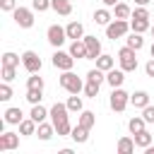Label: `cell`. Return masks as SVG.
<instances>
[{
  "label": "cell",
  "instance_id": "obj_1",
  "mask_svg": "<svg viewBox=\"0 0 154 154\" xmlns=\"http://www.w3.org/2000/svg\"><path fill=\"white\" fill-rule=\"evenodd\" d=\"M70 108H67V103H53L51 106V123L55 125V132H58V137H70V132H72V128H70Z\"/></svg>",
  "mask_w": 154,
  "mask_h": 154
},
{
  "label": "cell",
  "instance_id": "obj_2",
  "mask_svg": "<svg viewBox=\"0 0 154 154\" xmlns=\"http://www.w3.org/2000/svg\"><path fill=\"white\" fill-rule=\"evenodd\" d=\"M118 63H120V70L135 72V70H137V51L130 48V46H123V48L118 51Z\"/></svg>",
  "mask_w": 154,
  "mask_h": 154
},
{
  "label": "cell",
  "instance_id": "obj_3",
  "mask_svg": "<svg viewBox=\"0 0 154 154\" xmlns=\"http://www.w3.org/2000/svg\"><path fill=\"white\" fill-rule=\"evenodd\" d=\"M60 87L67 91V94H79V91H84V84H82V79L72 72V70H65L63 75H60Z\"/></svg>",
  "mask_w": 154,
  "mask_h": 154
},
{
  "label": "cell",
  "instance_id": "obj_4",
  "mask_svg": "<svg viewBox=\"0 0 154 154\" xmlns=\"http://www.w3.org/2000/svg\"><path fill=\"white\" fill-rule=\"evenodd\" d=\"M128 103H130V94L125 91V89H120V87H116L113 91H111V99H108V106L116 111V113H120V111H125L128 108Z\"/></svg>",
  "mask_w": 154,
  "mask_h": 154
},
{
  "label": "cell",
  "instance_id": "obj_5",
  "mask_svg": "<svg viewBox=\"0 0 154 154\" xmlns=\"http://www.w3.org/2000/svg\"><path fill=\"white\" fill-rule=\"evenodd\" d=\"M128 31H130L128 19H116V17H113V22H111V24H106V36H108L111 41H116V38L125 36Z\"/></svg>",
  "mask_w": 154,
  "mask_h": 154
},
{
  "label": "cell",
  "instance_id": "obj_6",
  "mask_svg": "<svg viewBox=\"0 0 154 154\" xmlns=\"http://www.w3.org/2000/svg\"><path fill=\"white\" fill-rule=\"evenodd\" d=\"M12 17H14V24L17 26H22V29H31L34 26V10H29V7H17L14 12H12Z\"/></svg>",
  "mask_w": 154,
  "mask_h": 154
},
{
  "label": "cell",
  "instance_id": "obj_7",
  "mask_svg": "<svg viewBox=\"0 0 154 154\" xmlns=\"http://www.w3.org/2000/svg\"><path fill=\"white\" fill-rule=\"evenodd\" d=\"M46 38H48V43H51L53 48H60V46L65 43V38H67V31H65L60 24H51V26L46 29Z\"/></svg>",
  "mask_w": 154,
  "mask_h": 154
},
{
  "label": "cell",
  "instance_id": "obj_8",
  "mask_svg": "<svg viewBox=\"0 0 154 154\" xmlns=\"http://www.w3.org/2000/svg\"><path fill=\"white\" fill-rule=\"evenodd\" d=\"M22 65H24V70L29 72V75H34V72H41V58H38V53L36 51H24L22 53Z\"/></svg>",
  "mask_w": 154,
  "mask_h": 154
},
{
  "label": "cell",
  "instance_id": "obj_9",
  "mask_svg": "<svg viewBox=\"0 0 154 154\" xmlns=\"http://www.w3.org/2000/svg\"><path fill=\"white\" fill-rule=\"evenodd\" d=\"M72 65H75V58H72V53H70V51L65 53V51H60V48H58V51L53 53V67H58V70H63V72H65V70H72Z\"/></svg>",
  "mask_w": 154,
  "mask_h": 154
},
{
  "label": "cell",
  "instance_id": "obj_10",
  "mask_svg": "<svg viewBox=\"0 0 154 154\" xmlns=\"http://www.w3.org/2000/svg\"><path fill=\"white\" fill-rule=\"evenodd\" d=\"M19 147V135L17 132H2L0 135V152H12Z\"/></svg>",
  "mask_w": 154,
  "mask_h": 154
},
{
  "label": "cell",
  "instance_id": "obj_11",
  "mask_svg": "<svg viewBox=\"0 0 154 154\" xmlns=\"http://www.w3.org/2000/svg\"><path fill=\"white\" fill-rule=\"evenodd\" d=\"M84 43H87V60H96L101 55V41L96 36H84Z\"/></svg>",
  "mask_w": 154,
  "mask_h": 154
},
{
  "label": "cell",
  "instance_id": "obj_12",
  "mask_svg": "<svg viewBox=\"0 0 154 154\" xmlns=\"http://www.w3.org/2000/svg\"><path fill=\"white\" fill-rule=\"evenodd\" d=\"M2 116H5L2 120H5L7 125H19V123L24 120V113H22V108H14V106H12V108H7Z\"/></svg>",
  "mask_w": 154,
  "mask_h": 154
},
{
  "label": "cell",
  "instance_id": "obj_13",
  "mask_svg": "<svg viewBox=\"0 0 154 154\" xmlns=\"http://www.w3.org/2000/svg\"><path fill=\"white\" fill-rule=\"evenodd\" d=\"M106 82H108L113 89H116V87H120V84L125 82V70H116V67H113V70H108V72H106Z\"/></svg>",
  "mask_w": 154,
  "mask_h": 154
},
{
  "label": "cell",
  "instance_id": "obj_14",
  "mask_svg": "<svg viewBox=\"0 0 154 154\" xmlns=\"http://www.w3.org/2000/svg\"><path fill=\"white\" fill-rule=\"evenodd\" d=\"M70 53H72V58H82V60H87V43H84V38L72 41V43H70Z\"/></svg>",
  "mask_w": 154,
  "mask_h": 154
},
{
  "label": "cell",
  "instance_id": "obj_15",
  "mask_svg": "<svg viewBox=\"0 0 154 154\" xmlns=\"http://www.w3.org/2000/svg\"><path fill=\"white\" fill-rule=\"evenodd\" d=\"M70 137H72V140H75L77 144H84V142L89 140V128H84V125H79V123H77V125L72 128Z\"/></svg>",
  "mask_w": 154,
  "mask_h": 154
},
{
  "label": "cell",
  "instance_id": "obj_16",
  "mask_svg": "<svg viewBox=\"0 0 154 154\" xmlns=\"http://www.w3.org/2000/svg\"><path fill=\"white\" fill-rule=\"evenodd\" d=\"M51 10H55L58 14L67 17V14H72V2L70 0H51Z\"/></svg>",
  "mask_w": 154,
  "mask_h": 154
},
{
  "label": "cell",
  "instance_id": "obj_17",
  "mask_svg": "<svg viewBox=\"0 0 154 154\" xmlns=\"http://www.w3.org/2000/svg\"><path fill=\"white\" fill-rule=\"evenodd\" d=\"M65 31H67V38H72V41L84 38V26H82L79 22H70V24L65 26Z\"/></svg>",
  "mask_w": 154,
  "mask_h": 154
},
{
  "label": "cell",
  "instance_id": "obj_18",
  "mask_svg": "<svg viewBox=\"0 0 154 154\" xmlns=\"http://www.w3.org/2000/svg\"><path fill=\"white\" fill-rule=\"evenodd\" d=\"M135 147H137V144H135V137H120L116 149H118V154H132Z\"/></svg>",
  "mask_w": 154,
  "mask_h": 154
},
{
  "label": "cell",
  "instance_id": "obj_19",
  "mask_svg": "<svg viewBox=\"0 0 154 154\" xmlns=\"http://www.w3.org/2000/svg\"><path fill=\"white\" fill-rule=\"evenodd\" d=\"M130 103L135 108H144V106H149V94L147 91H135V94H130Z\"/></svg>",
  "mask_w": 154,
  "mask_h": 154
},
{
  "label": "cell",
  "instance_id": "obj_20",
  "mask_svg": "<svg viewBox=\"0 0 154 154\" xmlns=\"http://www.w3.org/2000/svg\"><path fill=\"white\" fill-rule=\"evenodd\" d=\"M53 132H55V125L53 123H38V128H36V135H38V140H51L53 137Z\"/></svg>",
  "mask_w": 154,
  "mask_h": 154
},
{
  "label": "cell",
  "instance_id": "obj_21",
  "mask_svg": "<svg viewBox=\"0 0 154 154\" xmlns=\"http://www.w3.org/2000/svg\"><path fill=\"white\" fill-rule=\"evenodd\" d=\"M132 137H135V144H137L140 149H147V147L154 142V135L147 132V130H142V132H137V135H132Z\"/></svg>",
  "mask_w": 154,
  "mask_h": 154
},
{
  "label": "cell",
  "instance_id": "obj_22",
  "mask_svg": "<svg viewBox=\"0 0 154 154\" xmlns=\"http://www.w3.org/2000/svg\"><path fill=\"white\" fill-rule=\"evenodd\" d=\"M94 22H96V24H101V26H106V24H111V22H113V14L108 12V7H101V10H96V12H94Z\"/></svg>",
  "mask_w": 154,
  "mask_h": 154
},
{
  "label": "cell",
  "instance_id": "obj_23",
  "mask_svg": "<svg viewBox=\"0 0 154 154\" xmlns=\"http://www.w3.org/2000/svg\"><path fill=\"white\" fill-rule=\"evenodd\" d=\"M46 116H51V111H46L41 103H34V106H31V113H29V118H34L36 123H43V120H46Z\"/></svg>",
  "mask_w": 154,
  "mask_h": 154
},
{
  "label": "cell",
  "instance_id": "obj_24",
  "mask_svg": "<svg viewBox=\"0 0 154 154\" xmlns=\"http://www.w3.org/2000/svg\"><path fill=\"white\" fill-rule=\"evenodd\" d=\"M77 123L91 130V128L96 125V113H91V111H79V120H77Z\"/></svg>",
  "mask_w": 154,
  "mask_h": 154
},
{
  "label": "cell",
  "instance_id": "obj_25",
  "mask_svg": "<svg viewBox=\"0 0 154 154\" xmlns=\"http://www.w3.org/2000/svg\"><path fill=\"white\" fill-rule=\"evenodd\" d=\"M144 125H147V120H144L142 116H135V118H130V120H128V130H130L132 135L142 132V130H144Z\"/></svg>",
  "mask_w": 154,
  "mask_h": 154
},
{
  "label": "cell",
  "instance_id": "obj_26",
  "mask_svg": "<svg viewBox=\"0 0 154 154\" xmlns=\"http://www.w3.org/2000/svg\"><path fill=\"white\" fill-rule=\"evenodd\" d=\"M36 128H38V123H36L34 118H24V120L19 123V132H22V135H36Z\"/></svg>",
  "mask_w": 154,
  "mask_h": 154
},
{
  "label": "cell",
  "instance_id": "obj_27",
  "mask_svg": "<svg viewBox=\"0 0 154 154\" xmlns=\"http://www.w3.org/2000/svg\"><path fill=\"white\" fill-rule=\"evenodd\" d=\"M113 17H116V19H130V17H132V10H130L125 2H118V5L113 7Z\"/></svg>",
  "mask_w": 154,
  "mask_h": 154
},
{
  "label": "cell",
  "instance_id": "obj_28",
  "mask_svg": "<svg viewBox=\"0 0 154 154\" xmlns=\"http://www.w3.org/2000/svg\"><path fill=\"white\" fill-rule=\"evenodd\" d=\"M113 63H116V60H113L111 55H103V53H101V55L96 58V67H99V70H103V72L113 70Z\"/></svg>",
  "mask_w": 154,
  "mask_h": 154
},
{
  "label": "cell",
  "instance_id": "obj_29",
  "mask_svg": "<svg viewBox=\"0 0 154 154\" xmlns=\"http://www.w3.org/2000/svg\"><path fill=\"white\" fill-rule=\"evenodd\" d=\"M130 29L137 31V34H144L147 29H152V24H149V19H132L130 22Z\"/></svg>",
  "mask_w": 154,
  "mask_h": 154
},
{
  "label": "cell",
  "instance_id": "obj_30",
  "mask_svg": "<svg viewBox=\"0 0 154 154\" xmlns=\"http://www.w3.org/2000/svg\"><path fill=\"white\" fill-rule=\"evenodd\" d=\"M125 46H130V48H135V51H140L142 46H144V38H142V34H137V31H132L130 36H128V43Z\"/></svg>",
  "mask_w": 154,
  "mask_h": 154
},
{
  "label": "cell",
  "instance_id": "obj_31",
  "mask_svg": "<svg viewBox=\"0 0 154 154\" xmlns=\"http://www.w3.org/2000/svg\"><path fill=\"white\" fill-rule=\"evenodd\" d=\"M99 82H91V79H87V84H84V96H89V99H96L99 96Z\"/></svg>",
  "mask_w": 154,
  "mask_h": 154
},
{
  "label": "cell",
  "instance_id": "obj_32",
  "mask_svg": "<svg viewBox=\"0 0 154 154\" xmlns=\"http://www.w3.org/2000/svg\"><path fill=\"white\" fill-rule=\"evenodd\" d=\"M67 108H70V113H79V111H84V108H82V99H79V94H72V96L67 99Z\"/></svg>",
  "mask_w": 154,
  "mask_h": 154
},
{
  "label": "cell",
  "instance_id": "obj_33",
  "mask_svg": "<svg viewBox=\"0 0 154 154\" xmlns=\"http://www.w3.org/2000/svg\"><path fill=\"white\" fill-rule=\"evenodd\" d=\"M43 99V89H26V101L34 106V103H41Z\"/></svg>",
  "mask_w": 154,
  "mask_h": 154
},
{
  "label": "cell",
  "instance_id": "obj_34",
  "mask_svg": "<svg viewBox=\"0 0 154 154\" xmlns=\"http://www.w3.org/2000/svg\"><path fill=\"white\" fill-rule=\"evenodd\" d=\"M26 89H43V77H38V72H34L26 79Z\"/></svg>",
  "mask_w": 154,
  "mask_h": 154
},
{
  "label": "cell",
  "instance_id": "obj_35",
  "mask_svg": "<svg viewBox=\"0 0 154 154\" xmlns=\"http://www.w3.org/2000/svg\"><path fill=\"white\" fill-rule=\"evenodd\" d=\"M2 65H12V67H17V65H19V55L12 53V51L2 53Z\"/></svg>",
  "mask_w": 154,
  "mask_h": 154
},
{
  "label": "cell",
  "instance_id": "obj_36",
  "mask_svg": "<svg viewBox=\"0 0 154 154\" xmlns=\"http://www.w3.org/2000/svg\"><path fill=\"white\" fill-rule=\"evenodd\" d=\"M14 75H17V67H12V65H2V82H12Z\"/></svg>",
  "mask_w": 154,
  "mask_h": 154
},
{
  "label": "cell",
  "instance_id": "obj_37",
  "mask_svg": "<svg viewBox=\"0 0 154 154\" xmlns=\"http://www.w3.org/2000/svg\"><path fill=\"white\" fill-rule=\"evenodd\" d=\"M87 79H91V82H99V84H101V82L106 79V75H103V70H99V67H96V70H89V72H87Z\"/></svg>",
  "mask_w": 154,
  "mask_h": 154
},
{
  "label": "cell",
  "instance_id": "obj_38",
  "mask_svg": "<svg viewBox=\"0 0 154 154\" xmlns=\"http://www.w3.org/2000/svg\"><path fill=\"white\" fill-rule=\"evenodd\" d=\"M12 99V87H10V82H2L0 84V101H10Z\"/></svg>",
  "mask_w": 154,
  "mask_h": 154
},
{
  "label": "cell",
  "instance_id": "obj_39",
  "mask_svg": "<svg viewBox=\"0 0 154 154\" xmlns=\"http://www.w3.org/2000/svg\"><path fill=\"white\" fill-rule=\"evenodd\" d=\"M31 10L34 12H46V10H51V0H34Z\"/></svg>",
  "mask_w": 154,
  "mask_h": 154
},
{
  "label": "cell",
  "instance_id": "obj_40",
  "mask_svg": "<svg viewBox=\"0 0 154 154\" xmlns=\"http://www.w3.org/2000/svg\"><path fill=\"white\" fill-rule=\"evenodd\" d=\"M132 19H149L147 5H140V7H135V12H132Z\"/></svg>",
  "mask_w": 154,
  "mask_h": 154
},
{
  "label": "cell",
  "instance_id": "obj_41",
  "mask_svg": "<svg viewBox=\"0 0 154 154\" xmlns=\"http://www.w3.org/2000/svg\"><path fill=\"white\" fill-rule=\"evenodd\" d=\"M0 7H2L5 12H14L19 5H17V0H0Z\"/></svg>",
  "mask_w": 154,
  "mask_h": 154
},
{
  "label": "cell",
  "instance_id": "obj_42",
  "mask_svg": "<svg viewBox=\"0 0 154 154\" xmlns=\"http://www.w3.org/2000/svg\"><path fill=\"white\" fill-rule=\"evenodd\" d=\"M142 118H144L147 123H154V106H144V108H142Z\"/></svg>",
  "mask_w": 154,
  "mask_h": 154
},
{
  "label": "cell",
  "instance_id": "obj_43",
  "mask_svg": "<svg viewBox=\"0 0 154 154\" xmlns=\"http://www.w3.org/2000/svg\"><path fill=\"white\" fill-rule=\"evenodd\" d=\"M144 72H147V77H154V58L144 65Z\"/></svg>",
  "mask_w": 154,
  "mask_h": 154
},
{
  "label": "cell",
  "instance_id": "obj_44",
  "mask_svg": "<svg viewBox=\"0 0 154 154\" xmlns=\"http://www.w3.org/2000/svg\"><path fill=\"white\" fill-rule=\"evenodd\" d=\"M101 2H103V5H106V7H116V5H118V2H120V0H101Z\"/></svg>",
  "mask_w": 154,
  "mask_h": 154
},
{
  "label": "cell",
  "instance_id": "obj_45",
  "mask_svg": "<svg viewBox=\"0 0 154 154\" xmlns=\"http://www.w3.org/2000/svg\"><path fill=\"white\" fill-rule=\"evenodd\" d=\"M144 152H147V154H154V144H149V147H147Z\"/></svg>",
  "mask_w": 154,
  "mask_h": 154
},
{
  "label": "cell",
  "instance_id": "obj_46",
  "mask_svg": "<svg viewBox=\"0 0 154 154\" xmlns=\"http://www.w3.org/2000/svg\"><path fill=\"white\" fill-rule=\"evenodd\" d=\"M137 5H149V0H135Z\"/></svg>",
  "mask_w": 154,
  "mask_h": 154
},
{
  "label": "cell",
  "instance_id": "obj_47",
  "mask_svg": "<svg viewBox=\"0 0 154 154\" xmlns=\"http://www.w3.org/2000/svg\"><path fill=\"white\" fill-rule=\"evenodd\" d=\"M149 53H152V58H154V43H152V48H149Z\"/></svg>",
  "mask_w": 154,
  "mask_h": 154
},
{
  "label": "cell",
  "instance_id": "obj_48",
  "mask_svg": "<svg viewBox=\"0 0 154 154\" xmlns=\"http://www.w3.org/2000/svg\"><path fill=\"white\" fill-rule=\"evenodd\" d=\"M152 36H154V24H152Z\"/></svg>",
  "mask_w": 154,
  "mask_h": 154
}]
</instances>
